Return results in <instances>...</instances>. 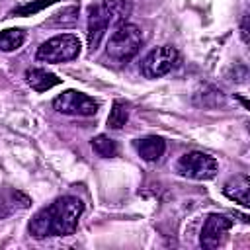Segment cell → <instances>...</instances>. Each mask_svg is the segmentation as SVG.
<instances>
[{
	"mask_svg": "<svg viewBox=\"0 0 250 250\" xmlns=\"http://www.w3.org/2000/svg\"><path fill=\"white\" fill-rule=\"evenodd\" d=\"M84 211L82 199L74 195L57 197L53 203L35 213L29 223V232L33 238L47 236H68L76 230L78 219Z\"/></svg>",
	"mask_w": 250,
	"mask_h": 250,
	"instance_id": "obj_1",
	"label": "cell"
},
{
	"mask_svg": "<svg viewBox=\"0 0 250 250\" xmlns=\"http://www.w3.org/2000/svg\"><path fill=\"white\" fill-rule=\"evenodd\" d=\"M131 14L129 0H96L88 8V47L96 51L109 25L125 23Z\"/></svg>",
	"mask_w": 250,
	"mask_h": 250,
	"instance_id": "obj_2",
	"label": "cell"
},
{
	"mask_svg": "<svg viewBox=\"0 0 250 250\" xmlns=\"http://www.w3.org/2000/svg\"><path fill=\"white\" fill-rule=\"evenodd\" d=\"M141 43H143V33L141 29L135 25V23H119L113 33L109 35L107 39V57L115 62H127L131 61L139 49H141Z\"/></svg>",
	"mask_w": 250,
	"mask_h": 250,
	"instance_id": "obj_3",
	"label": "cell"
},
{
	"mask_svg": "<svg viewBox=\"0 0 250 250\" xmlns=\"http://www.w3.org/2000/svg\"><path fill=\"white\" fill-rule=\"evenodd\" d=\"M80 55V39L72 33H62L47 39L37 49V61L43 62H66Z\"/></svg>",
	"mask_w": 250,
	"mask_h": 250,
	"instance_id": "obj_4",
	"label": "cell"
},
{
	"mask_svg": "<svg viewBox=\"0 0 250 250\" xmlns=\"http://www.w3.org/2000/svg\"><path fill=\"white\" fill-rule=\"evenodd\" d=\"M217 160L205 152L191 150L180 156L176 170L180 176L189 178V180H211L217 174Z\"/></svg>",
	"mask_w": 250,
	"mask_h": 250,
	"instance_id": "obj_5",
	"label": "cell"
},
{
	"mask_svg": "<svg viewBox=\"0 0 250 250\" xmlns=\"http://www.w3.org/2000/svg\"><path fill=\"white\" fill-rule=\"evenodd\" d=\"M180 61V53L172 45H162L152 49L141 62V72L145 78H160L168 74Z\"/></svg>",
	"mask_w": 250,
	"mask_h": 250,
	"instance_id": "obj_6",
	"label": "cell"
},
{
	"mask_svg": "<svg viewBox=\"0 0 250 250\" xmlns=\"http://www.w3.org/2000/svg\"><path fill=\"white\" fill-rule=\"evenodd\" d=\"M53 107L59 111V113H64V115H82V117H90V115H96L98 113V107L100 104L82 94V92H76V90H66L62 92L61 96H57L53 100Z\"/></svg>",
	"mask_w": 250,
	"mask_h": 250,
	"instance_id": "obj_7",
	"label": "cell"
},
{
	"mask_svg": "<svg viewBox=\"0 0 250 250\" xmlns=\"http://www.w3.org/2000/svg\"><path fill=\"white\" fill-rule=\"evenodd\" d=\"M232 227V219L221 213H213L207 217L203 229H201V236H199V244L207 250H215L223 244L225 234L230 230Z\"/></svg>",
	"mask_w": 250,
	"mask_h": 250,
	"instance_id": "obj_8",
	"label": "cell"
},
{
	"mask_svg": "<svg viewBox=\"0 0 250 250\" xmlns=\"http://www.w3.org/2000/svg\"><path fill=\"white\" fill-rule=\"evenodd\" d=\"M223 193H225L229 199H232V201H236V203L248 207V205H250V180H248V176L240 174V176L230 178V180L225 184Z\"/></svg>",
	"mask_w": 250,
	"mask_h": 250,
	"instance_id": "obj_9",
	"label": "cell"
},
{
	"mask_svg": "<svg viewBox=\"0 0 250 250\" xmlns=\"http://www.w3.org/2000/svg\"><path fill=\"white\" fill-rule=\"evenodd\" d=\"M23 78L35 92H47L53 86L61 84V78H57V74H53L45 68H27Z\"/></svg>",
	"mask_w": 250,
	"mask_h": 250,
	"instance_id": "obj_10",
	"label": "cell"
},
{
	"mask_svg": "<svg viewBox=\"0 0 250 250\" xmlns=\"http://www.w3.org/2000/svg\"><path fill=\"white\" fill-rule=\"evenodd\" d=\"M135 148H137V152H139V156H141L143 160L154 162V160H158V158L164 154L166 143H164L160 137L150 135V137H143V139L135 141Z\"/></svg>",
	"mask_w": 250,
	"mask_h": 250,
	"instance_id": "obj_11",
	"label": "cell"
},
{
	"mask_svg": "<svg viewBox=\"0 0 250 250\" xmlns=\"http://www.w3.org/2000/svg\"><path fill=\"white\" fill-rule=\"evenodd\" d=\"M29 205H31V199L21 191L0 193V219L8 217L14 209H27Z\"/></svg>",
	"mask_w": 250,
	"mask_h": 250,
	"instance_id": "obj_12",
	"label": "cell"
},
{
	"mask_svg": "<svg viewBox=\"0 0 250 250\" xmlns=\"http://www.w3.org/2000/svg\"><path fill=\"white\" fill-rule=\"evenodd\" d=\"M25 41V31L12 27V29H4L0 31V51L4 53H12L16 49H20Z\"/></svg>",
	"mask_w": 250,
	"mask_h": 250,
	"instance_id": "obj_13",
	"label": "cell"
},
{
	"mask_svg": "<svg viewBox=\"0 0 250 250\" xmlns=\"http://www.w3.org/2000/svg\"><path fill=\"white\" fill-rule=\"evenodd\" d=\"M127 119H129V105L119 102V100L113 102L109 117H107V127L109 129H121V127H125Z\"/></svg>",
	"mask_w": 250,
	"mask_h": 250,
	"instance_id": "obj_14",
	"label": "cell"
},
{
	"mask_svg": "<svg viewBox=\"0 0 250 250\" xmlns=\"http://www.w3.org/2000/svg\"><path fill=\"white\" fill-rule=\"evenodd\" d=\"M92 146H94V150L102 158H113V156H117V145H115V141L109 139V137H105V135L94 137L92 139Z\"/></svg>",
	"mask_w": 250,
	"mask_h": 250,
	"instance_id": "obj_15",
	"label": "cell"
},
{
	"mask_svg": "<svg viewBox=\"0 0 250 250\" xmlns=\"http://www.w3.org/2000/svg\"><path fill=\"white\" fill-rule=\"evenodd\" d=\"M76 20H78V8L76 6H70V8H64L59 14H55L47 21V25H64L66 27V25H74Z\"/></svg>",
	"mask_w": 250,
	"mask_h": 250,
	"instance_id": "obj_16",
	"label": "cell"
},
{
	"mask_svg": "<svg viewBox=\"0 0 250 250\" xmlns=\"http://www.w3.org/2000/svg\"><path fill=\"white\" fill-rule=\"evenodd\" d=\"M57 0H39V2H29V4H25V6H21V8H16L14 10V14L16 16H31V14H35V12H39V10H43V8H47V6H51V4H55Z\"/></svg>",
	"mask_w": 250,
	"mask_h": 250,
	"instance_id": "obj_17",
	"label": "cell"
},
{
	"mask_svg": "<svg viewBox=\"0 0 250 250\" xmlns=\"http://www.w3.org/2000/svg\"><path fill=\"white\" fill-rule=\"evenodd\" d=\"M240 31H242V41L248 43V16L242 18V27H240Z\"/></svg>",
	"mask_w": 250,
	"mask_h": 250,
	"instance_id": "obj_18",
	"label": "cell"
}]
</instances>
